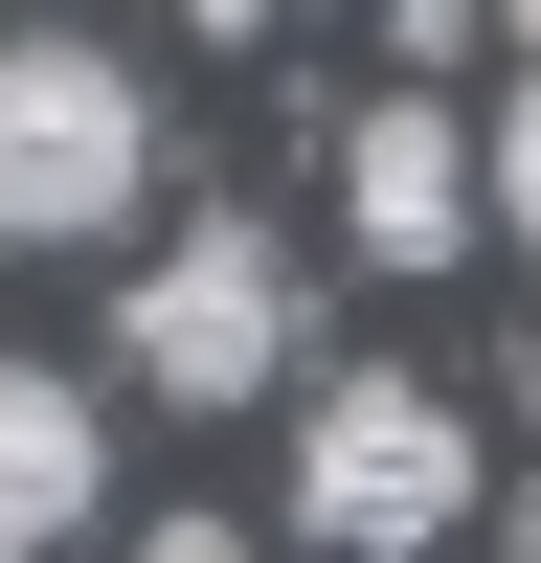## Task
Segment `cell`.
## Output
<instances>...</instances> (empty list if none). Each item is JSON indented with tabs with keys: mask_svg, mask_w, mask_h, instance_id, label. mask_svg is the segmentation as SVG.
Instances as JSON below:
<instances>
[{
	"mask_svg": "<svg viewBox=\"0 0 541 563\" xmlns=\"http://www.w3.org/2000/svg\"><path fill=\"white\" fill-rule=\"evenodd\" d=\"M135 203H158V90L113 45L23 23L0 45V249H113Z\"/></svg>",
	"mask_w": 541,
	"mask_h": 563,
	"instance_id": "1",
	"label": "cell"
},
{
	"mask_svg": "<svg viewBox=\"0 0 541 563\" xmlns=\"http://www.w3.org/2000/svg\"><path fill=\"white\" fill-rule=\"evenodd\" d=\"M113 361L180 406V429H203V406H270L294 384V249H270L249 203H180V249L113 294Z\"/></svg>",
	"mask_w": 541,
	"mask_h": 563,
	"instance_id": "2",
	"label": "cell"
},
{
	"mask_svg": "<svg viewBox=\"0 0 541 563\" xmlns=\"http://www.w3.org/2000/svg\"><path fill=\"white\" fill-rule=\"evenodd\" d=\"M474 519V406L451 384H406V361H361V384H316L294 406V541H451Z\"/></svg>",
	"mask_w": 541,
	"mask_h": 563,
	"instance_id": "3",
	"label": "cell"
},
{
	"mask_svg": "<svg viewBox=\"0 0 541 563\" xmlns=\"http://www.w3.org/2000/svg\"><path fill=\"white\" fill-rule=\"evenodd\" d=\"M339 225H361V271L496 249V135L451 113V90H361V113H339Z\"/></svg>",
	"mask_w": 541,
	"mask_h": 563,
	"instance_id": "4",
	"label": "cell"
},
{
	"mask_svg": "<svg viewBox=\"0 0 541 563\" xmlns=\"http://www.w3.org/2000/svg\"><path fill=\"white\" fill-rule=\"evenodd\" d=\"M90 519H113V406H90L68 361H0V563L90 541Z\"/></svg>",
	"mask_w": 541,
	"mask_h": 563,
	"instance_id": "5",
	"label": "cell"
},
{
	"mask_svg": "<svg viewBox=\"0 0 541 563\" xmlns=\"http://www.w3.org/2000/svg\"><path fill=\"white\" fill-rule=\"evenodd\" d=\"M496 225L541 249V68H519V113H496Z\"/></svg>",
	"mask_w": 541,
	"mask_h": 563,
	"instance_id": "6",
	"label": "cell"
},
{
	"mask_svg": "<svg viewBox=\"0 0 541 563\" xmlns=\"http://www.w3.org/2000/svg\"><path fill=\"white\" fill-rule=\"evenodd\" d=\"M180 23H203V45H270V0H180Z\"/></svg>",
	"mask_w": 541,
	"mask_h": 563,
	"instance_id": "7",
	"label": "cell"
},
{
	"mask_svg": "<svg viewBox=\"0 0 541 563\" xmlns=\"http://www.w3.org/2000/svg\"><path fill=\"white\" fill-rule=\"evenodd\" d=\"M496 23H519V45H541V0H496Z\"/></svg>",
	"mask_w": 541,
	"mask_h": 563,
	"instance_id": "8",
	"label": "cell"
},
{
	"mask_svg": "<svg viewBox=\"0 0 541 563\" xmlns=\"http://www.w3.org/2000/svg\"><path fill=\"white\" fill-rule=\"evenodd\" d=\"M519 406H541V361H519Z\"/></svg>",
	"mask_w": 541,
	"mask_h": 563,
	"instance_id": "9",
	"label": "cell"
}]
</instances>
